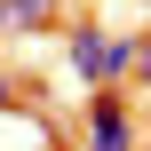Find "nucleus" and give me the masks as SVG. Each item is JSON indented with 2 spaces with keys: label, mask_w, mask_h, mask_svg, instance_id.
<instances>
[{
  "label": "nucleus",
  "mask_w": 151,
  "mask_h": 151,
  "mask_svg": "<svg viewBox=\"0 0 151 151\" xmlns=\"http://www.w3.org/2000/svg\"><path fill=\"white\" fill-rule=\"evenodd\" d=\"M143 8H151V0H143Z\"/></svg>",
  "instance_id": "5"
},
{
  "label": "nucleus",
  "mask_w": 151,
  "mask_h": 151,
  "mask_svg": "<svg viewBox=\"0 0 151 151\" xmlns=\"http://www.w3.org/2000/svg\"><path fill=\"white\" fill-rule=\"evenodd\" d=\"M64 56H72V80H88V88H119L135 72V40L104 32L96 16H64Z\"/></svg>",
  "instance_id": "1"
},
{
  "label": "nucleus",
  "mask_w": 151,
  "mask_h": 151,
  "mask_svg": "<svg viewBox=\"0 0 151 151\" xmlns=\"http://www.w3.org/2000/svg\"><path fill=\"white\" fill-rule=\"evenodd\" d=\"M48 24H64V0H0V40L48 32Z\"/></svg>",
  "instance_id": "2"
},
{
  "label": "nucleus",
  "mask_w": 151,
  "mask_h": 151,
  "mask_svg": "<svg viewBox=\"0 0 151 151\" xmlns=\"http://www.w3.org/2000/svg\"><path fill=\"white\" fill-rule=\"evenodd\" d=\"M135 88H151V32H135V72H127Z\"/></svg>",
  "instance_id": "4"
},
{
  "label": "nucleus",
  "mask_w": 151,
  "mask_h": 151,
  "mask_svg": "<svg viewBox=\"0 0 151 151\" xmlns=\"http://www.w3.org/2000/svg\"><path fill=\"white\" fill-rule=\"evenodd\" d=\"M24 96H32V88H24L16 72H0V119H8V111H24Z\"/></svg>",
  "instance_id": "3"
}]
</instances>
